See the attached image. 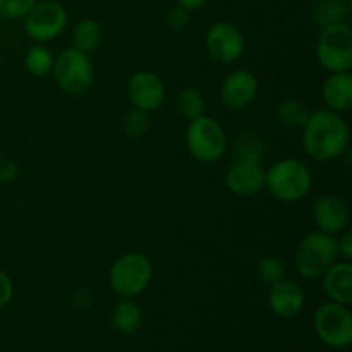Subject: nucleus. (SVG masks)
Returning <instances> with one entry per match:
<instances>
[{
    "label": "nucleus",
    "instance_id": "25",
    "mask_svg": "<svg viewBox=\"0 0 352 352\" xmlns=\"http://www.w3.org/2000/svg\"><path fill=\"white\" fill-rule=\"evenodd\" d=\"M148 127H150V119H148V112H143V110L134 109L124 119V131L129 138L144 136Z\"/></svg>",
    "mask_w": 352,
    "mask_h": 352
},
{
    "label": "nucleus",
    "instance_id": "1",
    "mask_svg": "<svg viewBox=\"0 0 352 352\" xmlns=\"http://www.w3.org/2000/svg\"><path fill=\"white\" fill-rule=\"evenodd\" d=\"M349 144V127L340 113L316 110L309 113L302 126V146L306 155L316 162L339 158Z\"/></svg>",
    "mask_w": 352,
    "mask_h": 352
},
{
    "label": "nucleus",
    "instance_id": "24",
    "mask_svg": "<svg viewBox=\"0 0 352 352\" xmlns=\"http://www.w3.org/2000/svg\"><path fill=\"white\" fill-rule=\"evenodd\" d=\"M284 263L277 256H263L258 261L256 275L263 284L274 285L284 278Z\"/></svg>",
    "mask_w": 352,
    "mask_h": 352
},
{
    "label": "nucleus",
    "instance_id": "10",
    "mask_svg": "<svg viewBox=\"0 0 352 352\" xmlns=\"http://www.w3.org/2000/svg\"><path fill=\"white\" fill-rule=\"evenodd\" d=\"M206 48L217 62L230 64L244 54V36L234 24L220 21L206 31Z\"/></svg>",
    "mask_w": 352,
    "mask_h": 352
},
{
    "label": "nucleus",
    "instance_id": "32",
    "mask_svg": "<svg viewBox=\"0 0 352 352\" xmlns=\"http://www.w3.org/2000/svg\"><path fill=\"white\" fill-rule=\"evenodd\" d=\"M208 0H177V6L184 7L186 10H196L201 9Z\"/></svg>",
    "mask_w": 352,
    "mask_h": 352
},
{
    "label": "nucleus",
    "instance_id": "13",
    "mask_svg": "<svg viewBox=\"0 0 352 352\" xmlns=\"http://www.w3.org/2000/svg\"><path fill=\"white\" fill-rule=\"evenodd\" d=\"M313 219L322 232L339 236L349 227V208L339 196H320L313 206Z\"/></svg>",
    "mask_w": 352,
    "mask_h": 352
},
{
    "label": "nucleus",
    "instance_id": "5",
    "mask_svg": "<svg viewBox=\"0 0 352 352\" xmlns=\"http://www.w3.org/2000/svg\"><path fill=\"white\" fill-rule=\"evenodd\" d=\"M153 267L141 253L122 254L110 268V285L120 298H136L150 285Z\"/></svg>",
    "mask_w": 352,
    "mask_h": 352
},
{
    "label": "nucleus",
    "instance_id": "20",
    "mask_svg": "<svg viewBox=\"0 0 352 352\" xmlns=\"http://www.w3.org/2000/svg\"><path fill=\"white\" fill-rule=\"evenodd\" d=\"M102 38L103 30L100 23L93 19H82L76 24L74 31H72V48L82 52V54H91L100 47Z\"/></svg>",
    "mask_w": 352,
    "mask_h": 352
},
{
    "label": "nucleus",
    "instance_id": "6",
    "mask_svg": "<svg viewBox=\"0 0 352 352\" xmlns=\"http://www.w3.org/2000/svg\"><path fill=\"white\" fill-rule=\"evenodd\" d=\"M316 55L323 69L333 72H351L352 30L347 23L323 28L316 43Z\"/></svg>",
    "mask_w": 352,
    "mask_h": 352
},
{
    "label": "nucleus",
    "instance_id": "27",
    "mask_svg": "<svg viewBox=\"0 0 352 352\" xmlns=\"http://www.w3.org/2000/svg\"><path fill=\"white\" fill-rule=\"evenodd\" d=\"M237 160H246V162H258L263 158V143L260 140H254V138H246V140L241 141V144L237 146Z\"/></svg>",
    "mask_w": 352,
    "mask_h": 352
},
{
    "label": "nucleus",
    "instance_id": "7",
    "mask_svg": "<svg viewBox=\"0 0 352 352\" xmlns=\"http://www.w3.org/2000/svg\"><path fill=\"white\" fill-rule=\"evenodd\" d=\"M52 72L57 85L71 95L85 93L91 86L93 76H95L88 54H82L76 48H67L58 54L54 60Z\"/></svg>",
    "mask_w": 352,
    "mask_h": 352
},
{
    "label": "nucleus",
    "instance_id": "29",
    "mask_svg": "<svg viewBox=\"0 0 352 352\" xmlns=\"http://www.w3.org/2000/svg\"><path fill=\"white\" fill-rule=\"evenodd\" d=\"M12 294H14L12 280H10L9 275L0 268V308H3V306L12 299Z\"/></svg>",
    "mask_w": 352,
    "mask_h": 352
},
{
    "label": "nucleus",
    "instance_id": "15",
    "mask_svg": "<svg viewBox=\"0 0 352 352\" xmlns=\"http://www.w3.org/2000/svg\"><path fill=\"white\" fill-rule=\"evenodd\" d=\"M305 291L298 282L291 280V278H282L277 284L272 285L270 296H268V302L270 308L278 318H294L305 308Z\"/></svg>",
    "mask_w": 352,
    "mask_h": 352
},
{
    "label": "nucleus",
    "instance_id": "11",
    "mask_svg": "<svg viewBox=\"0 0 352 352\" xmlns=\"http://www.w3.org/2000/svg\"><path fill=\"white\" fill-rule=\"evenodd\" d=\"M127 96L134 109L153 112L164 105L165 85L158 74L151 71L136 72L127 82Z\"/></svg>",
    "mask_w": 352,
    "mask_h": 352
},
{
    "label": "nucleus",
    "instance_id": "19",
    "mask_svg": "<svg viewBox=\"0 0 352 352\" xmlns=\"http://www.w3.org/2000/svg\"><path fill=\"white\" fill-rule=\"evenodd\" d=\"M143 322V313L141 308L131 298H124L113 308L112 323L116 330H119L124 336H133L140 330Z\"/></svg>",
    "mask_w": 352,
    "mask_h": 352
},
{
    "label": "nucleus",
    "instance_id": "16",
    "mask_svg": "<svg viewBox=\"0 0 352 352\" xmlns=\"http://www.w3.org/2000/svg\"><path fill=\"white\" fill-rule=\"evenodd\" d=\"M323 277V291L330 301L349 306L352 302V265L344 260L333 263Z\"/></svg>",
    "mask_w": 352,
    "mask_h": 352
},
{
    "label": "nucleus",
    "instance_id": "4",
    "mask_svg": "<svg viewBox=\"0 0 352 352\" xmlns=\"http://www.w3.org/2000/svg\"><path fill=\"white\" fill-rule=\"evenodd\" d=\"M186 144L196 160L213 164L220 160L227 150L226 131L215 119L201 116L189 122L186 129Z\"/></svg>",
    "mask_w": 352,
    "mask_h": 352
},
{
    "label": "nucleus",
    "instance_id": "18",
    "mask_svg": "<svg viewBox=\"0 0 352 352\" xmlns=\"http://www.w3.org/2000/svg\"><path fill=\"white\" fill-rule=\"evenodd\" d=\"M351 12V3L347 0H318L313 9V21L320 30L346 23Z\"/></svg>",
    "mask_w": 352,
    "mask_h": 352
},
{
    "label": "nucleus",
    "instance_id": "17",
    "mask_svg": "<svg viewBox=\"0 0 352 352\" xmlns=\"http://www.w3.org/2000/svg\"><path fill=\"white\" fill-rule=\"evenodd\" d=\"M322 96L329 110L337 113L347 112L352 107L351 72H333L323 81Z\"/></svg>",
    "mask_w": 352,
    "mask_h": 352
},
{
    "label": "nucleus",
    "instance_id": "22",
    "mask_svg": "<svg viewBox=\"0 0 352 352\" xmlns=\"http://www.w3.org/2000/svg\"><path fill=\"white\" fill-rule=\"evenodd\" d=\"M54 55L50 54L47 47L43 45H34L30 48L26 58H24V65L26 71L34 78H43V76L50 74L54 69Z\"/></svg>",
    "mask_w": 352,
    "mask_h": 352
},
{
    "label": "nucleus",
    "instance_id": "26",
    "mask_svg": "<svg viewBox=\"0 0 352 352\" xmlns=\"http://www.w3.org/2000/svg\"><path fill=\"white\" fill-rule=\"evenodd\" d=\"M36 2L38 0H0V14L9 19H21Z\"/></svg>",
    "mask_w": 352,
    "mask_h": 352
},
{
    "label": "nucleus",
    "instance_id": "9",
    "mask_svg": "<svg viewBox=\"0 0 352 352\" xmlns=\"http://www.w3.org/2000/svg\"><path fill=\"white\" fill-rule=\"evenodd\" d=\"M65 26H67V12L64 6L55 0L36 2L24 16V30L28 36L38 43H47L57 38Z\"/></svg>",
    "mask_w": 352,
    "mask_h": 352
},
{
    "label": "nucleus",
    "instance_id": "14",
    "mask_svg": "<svg viewBox=\"0 0 352 352\" xmlns=\"http://www.w3.org/2000/svg\"><path fill=\"white\" fill-rule=\"evenodd\" d=\"M226 186L237 196H253L265 188V170L258 162L237 160L227 170Z\"/></svg>",
    "mask_w": 352,
    "mask_h": 352
},
{
    "label": "nucleus",
    "instance_id": "21",
    "mask_svg": "<svg viewBox=\"0 0 352 352\" xmlns=\"http://www.w3.org/2000/svg\"><path fill=\"white\" fill-rule=\"evenodd\" d=\"M177 110L186 120H195L198 117L205 116L206 102L201 91L196 88H186L177 95Z\"/></svg>",
    "mask_w": 352,
    "mask_h": 352
},
{
    "label": "nucleus",
    "instance_id": "31",
    "mask_svg": "<svg viewBox=\"0 0 352 352\" xmlns=\"http://www.w3.org/2000/svg\"><path fill=\"white\" fill-rule=\"evenodd\" d=\"M17 175V165L12 160H0V182H10Z\"/></svg>",
    "mask_w": 352,
    "mask_h": 352
},
{
    "label": "nucleus",
    "instance_id": "33",
    "mask_svg": "<svg viewBox=\"0 0 352 352\" xmlns=\"http://www.w3.org/2000/svg\"><path fill=\"white\" fill-rule=\"evenodd\" d=\"M0 23H2V14H0Z\"/></svg>",
    "mask_w": 352,
    "mask_h": 352
},
{
    "label": "nucleus",
    "instance_id": "28",
    "mask_svg": "<svg viewBox=\"0 0 352 352\" xmlns=\"http://www.w3.org/2000/svg\"><path fill=\"white\" fill-rule=\"evenodd\" d=\"M189 21V10H186L184 7L175 6L168 10L167 14V24L172 30H182V28L188 24Z\"/></svg>",
    "mask_w": 352,
    "mask_h": 352
},
{
    "label": "nucleus",
    "instance_id": "30",
    "mask_svg": "<svg viewBox=\"0 0 352 352\" xmlns=\"http://www.w3.org/2000/svg\"><path fill=\"white\" fill-rule=\"evenodd\" d=\"M337 250L339 254L344 260L351 261L352 258V232L351 230H344L342 234H339V239H337Z\"/></svg>",
    "mask_w": 352,
    "mask_h": 352
},
{
    "label": "nucleus",
    "instance_id": "8",
    "mask_svg": "<svg viewBox=\"0 0 352 352\" xmlns=\"http://www.w3.org/2000/svg\"><path fill=\"white\" fill-rule=\"evenodd\" d=\"M315 330L322 342L344 349L352 342V313L346 305L329 301L315 313Z\"/></svg>",
    "mask_w": 352,
    "mask_h": 352
},
{
    "label": "nucleus",
    "instance_id": "23",
    "mask_svg": "<svg viewBox=\"0 0 352 352\" xmlns=\"http://www.w3.org/2000/svg\"><path fill=\"white\" fill-rule=\"evenodd\" d=\"M308 107L296 98L284 100L277 109V117L282 124L289 127H302L309 117Z\"/></svg>",
    "mask_w": 352,
    "mask_h": 352
},
{
    "label": "nucleus",
    "instance_id": "3",
    "mask_svg": "<svg viewBox=\"0 0 352 352\" xmlns=\"http://www.w3.org/2000/svg\"><path fill=\"white\" fill-rule=\"evenodd\" d=\"M339 256L337 237L332 234L315 230L306 234L296 250V267L306 278H318L332 267Z\"/></svg>",
    "mask_w": 352,
    "mask_h": 352
},
{
    "label": "nucleus",
    "instance_id": "2",
    "mask_svg": "<svg viewBox=\"0 0 352 352\" xmlns=\"http://www.w3.org/2000/svg\"><path fill=\"white\" fill-rule=\"evenodd\" d=\"M313 184L308 165L296 158H284L275 162L270 170L265 172V188L275 199L284 203L305 198Z\"/></svg>",
    "mask_w": 352,
    "mask_h": 352
},
{
    "label": "nucleus",
    "instance_id": "12",
    "mask_svg": "<svg viewBox=\"0 0 352 352\" xmlns=\"http://www.w3.org/2000/svg\"><path fill=\"white\" fill-rule=\"evenodd\" d=\"M258 95V79L250 71H234L220 86V100L230 110H243L254 102Z\"/></svg>",
    "mask_w": 352,
    "mask_h": 352
}]
</instances>
